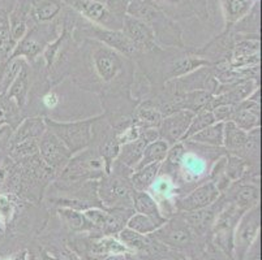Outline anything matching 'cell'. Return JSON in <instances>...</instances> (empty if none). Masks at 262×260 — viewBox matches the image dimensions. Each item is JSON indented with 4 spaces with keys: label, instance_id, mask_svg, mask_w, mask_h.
I'll list each match as a JSON object with an SVG mask.
<instances>
[{
    "label": "cell",
    "instance_id": "27",
    "mask_svg": "<svg viewBox=\"0 0 262 260\" xmlns=\"http://www.w3.org/2000/svg\"><path fill=\"white\" fill-rule=\"evenodd\" d=\"M161 164H149L142 168L135 169L129 176V182L136 192H147L159 175Z\"/></svg>",
    "mask_w": 262,
    "mask_h": 260
},
{
    "label": "cell",
    "instance_id": "20",
    "mask_svg": "<svg viewBox=\"0 0 262 260\" xmlns=\"http://www.w3.org/2000/svg\"><path fill=\"white\" fill-rule=\"evenodd\" d=\"M118 235L119 241L127 247L128 251L135 252L141 259L147 256V255H153L154 251H156V240L146 237L144 234H140L137 232H133L127 226L121 229Z\"/></svg>",
    "mask_w": 262,
    "mask_h": 260
},
{
    "label": "cell",
    "instance_id": "3",
    "mask_svg": "<svg viewBox=\"0 0 262 260\" xmlns=\"http://www.w3.org/2000/svg\"><path fill=\"white\" fill-rule=\"evenodd\" d=\"M104 175L103 159L94 147L89 146L71 157L52 186L58 189H75L89 181H99Z\"/></svg>",
    "mask_w": 262,
    "mask_h": 260
},
{
    "label": "cell",
    "instance_id": "33",
    "mask_svg": "<svg viewBox=\"0 0 262 260\" xmlns=\"http://www.w3.org/2000/svg\"><path fill=\"white\" fill-rule=\"evenodd\" d=\"M163 221H159L154 218H150L147 215L144 214H135L128 219L127 221V228H129L133 232H137L140 234L149 235L154 233L157 229L161 228L163 225Z\"/></svg>",
    "mask_w": 262,
    "mask_h": 260
},
{
    "label": "cell",
    "instance_id": "32",
    "mask_svg": "<svg viewBox=\"0 0 262 260\" xmlns=\"http://www.w3.org/2000/svg\"><path fill=\"white\" fill-rule=\"evenodd\" d=\"M180 98H182L183 109H188V111H192L193 113H197L202 109H209L213 94L208 90H194V91L180 95Z\"/></svg>",
    "mask_w": 262,
    "mask_h": 260
},
{
    "label": "cell",
    "instance_id": "2",
    "mask_svg": "<svg viewBox=\"0 0 262 260\" xmlns=\"http://www.w3.org/2000/svg\"><path fill=\"white\" fill-rule=\"evenodd\" d=\"M127 14L140 18L151 28L158 47L185 49L182 28L153 0H128Z\"/></svg>",
    "mask_w": 262,
    "mask_h": 260
},
{
    "label": "cell",
    "instance_id": "17",
    "mask_svg": "<svg viewBox=\"0 0 262 260\" xmlns=\"http://www.w3.org/2000/svg\"><path fill=\"white\" fill-rule=\"evenodd\" d=\"M261 92L259 87L248 98L243 100L239 104L233 106L232 121L237 128L243 129L245 132H251L256 128H261Z\"/></svg>",
    "mask_w": 262,
    "mask_h": 260
},
{
    "label": "cell",
    "instance_id": "7",
    "mask_svg": "<svg viewBox=\"0 0 262 260\" xmlns=\"http://www.w3.org/2000/svg\"><path fill=\"white\" fill-rule=\"evenodd\" d=\"M64 28L59 26L58 21L50 23H34L30 26L25 35L16 43L12 50L11 57H23L29 64L34 63L40 57L47 44L59 37Z\"/></svg>",
    "mask_w": 262,
    "mask_h": 260
},
{
    "label": "cell",
    "instance_id": "14",
    "mask_svg": "<svg viewBox=\"0 0 262 260\" xmlns=\"http://www.w3.org/2000/svg\"><path fill=\"white\" fill-rule=\"evenodd\" d=\"M192 229L188 226L182 214H176L171 220H167L156 232L151 233L158 242L172 247H185L193 241Z\"/></svg>",
    "mask_w": 262,
    "mask_h": 260
},
{
    "label": "cell",
    "instance_id": "31",
    "mask_svg": "<svg viewBox=\"0 0 262 260\" xmlns=\"http://www.w3.org/2000/svg\"><path fill=\"white\" fill-rule=\"evenodd\" d=\"M162 117L163 116L158 109L146 103H139L133 112V123L141 129L158 128Z\"/></svg>",
    "mask_w": 262,
    "mask_h": 260
},
{
    "label": "cell",
    "instance_id": "19",
    "mask_svg": "<svg viewBox=\"0 0 262 260\" xmlns=\"http://www.w3.org/2000/svg\"><path fill=\"white\" fill-rule=\"evenodd\" d=\"M225 204L226 199L221 194V197H219V199L216 200L215 203L206 207V208L193 212H179V214H182L183 219L188 224V226L192 229V232L194 234L204 235L208 233V230L213 228L214 221H215L216 216H218V214L221 212V209L223 208Z\"/></svg>",
    "mask_w": 262,
    "mask_h": 260
},
{
    "label": "cell",
    "instance_id": "15",
    "mask_svg": "<svg viewBox=\"0 0 262 260\" xmlns=\"http://www.w3.org/2000/svg\"><path fill=\"white\" fill-rule=\"evenodd\" d=\"M222 195L228 203L235 204L237 208L245 212L258 206L261 200V189L258 182L242 178L231 183Z\"/></svg>",
    "mask_w": 262,
    "mask_h": 260
},
{
    "label": "cell",
    "instance_id": "6",
    "mask_svg": "<svg viewBox=\"0 0 262 260\" xmlns=\"http://www.w3.org/2000/svg\"><path fill=\"white\" fill-rule=\"evenodd\" d=\"M94 117L81 119V120L58 121L52 119L45 117L47 130L52 133L55 137L63 142L64 146L70 150L72 156L82 150L88 149L93 140V123Z\"/></svg>",
    "mask_w": 262,
    "mask_h": 260
},
{
    "label": "cell",
    "instance_id": "4",
    "mask_svg": "<svg viewBox=\"0 0 262 260\" xmlns=\"http://www.w3.org/2000/svg\"><path fill=\"white\" fill-rule=\"evenodd\" d=\"M90 23L110 30H121L128 0H61Z\"/></svg>",
    "mask_w": 262,
    "mask_h": 260
},
{
    "label": "cell",
    "instance_id": "11",
    "mask_svg": "<svg viewBox=\"0 0 262 260\" xmlns=\"http://www.w3.org/2000/svg\"><path fill=\"white\" fill-rule=\"evenodd\" d=\"M38 155L45 166L58 176L64 167L68 164L72 154L67 149L58 137H55L50 130H46L45 134L38 140Z\"/></svg>",
    "mask_w": 262,
    "mask_h": 260
},
{
    "label": "cell",
    "instance_id": "8",
    "mask_svg": "<svg viewBox=\"0 0 262 260\" xmlns=\"http://www.w3.org/2000/svg\"><path fill=\"white\" fill-rule=\"evenodd\" d=\"M261 229V207L248 209L240 216L233 230V251L237 260H244L245 254L258 238Z\"/></svg>",
    "mask_w": 262,
    "mask_h": 260
},
{
    "label": "cell",
    "instance_id": "22",
    "mask_svg": "<svg viewBox=\"0 0 262 260\" xmlns=\"http://www.w3.org/2000/svg\"><path fill=\"white\" fill-rule=\"evenodd\" d=\"M30 89H32V69H30V64L26 63L23 70L20 72V75L9 86L7 98L13 100L20 108H24L29 99Z\"/></svg>",
    "mask_w": 262,
    "mask_h": 260
},
{
    "label": "cell",
    "instance_id": "41",
    "mask_svg": "<svg viewBox=\"0 0 262 260\" xmlns=\"http://www.w3.org/2000/svg\"><path fill=\"white\" fill-rule=\"evenodd\" d=\"M124 260H142V259L140 256H137V255L132 254V252H125V254H124Z\"/></svg>",
    "mask_w": 262,
    "mask_h": 260
},
{
    "label": "cell",
    "instance_id": "21",
    "mask_svg": "<svg viewBox=\"0 0 262 260\" xmlns=\"http://www.w3.org/2000/svg\"><path fill=\"white\" fill-rule=\"evenodd\" d=\"M47 130L46 123L43 116H30L26 117L18 124L17 129L12 137V145L25 140H39V138L45 134Z\"/></svg>",
    "mask_w": 262,
    "mask_h": 260
},
{
    "label": "cell",
    "instance_id": "24",
    "mask_svg": "<svg viewBox=\"0 0 262 260\" xmlns=\"http://www.w3.org/2000/svg\"><path fill=\"white\" fill-rule=\"evenodd\" d=\"M61 0H32L30 17L34 23H50L63 11Z\"/></svg>",
    "mask_w": 262,
    "mask_h": 260
},
{
    "label": "cell",
    "instance_id": "34",
    "mask_svg": "<svg viewBox=\"0 0 262 260\" xmlns=\"http://www.w3.org/2000/svg\"><path fill=\"white\" fill-rule=\"evenodd\" d=\"M153 2L171 18L176 17V14L180 13L184 16L193 13L190 0H153Z\"/></svg>",
    "mask_w": 262,
    "mask_h": 260
},
{
    "label": "cell",
    "instance_id": "42",
    "mask_svg": "<svg viewBox=\"0 0 262 260\" xmlns=\"http://www.w3.org/2000/svg\"><path fill=\"white\" fill-rule=\"evenodd\" d=\"M125 254V252H124ZM124 254H114V255H108L104 260H124Z\"/></svg>",
    "mask_w": 262,
    "mask_h": 260
},
{
    "label": "cell",
    "instance_id": "5",
    "mask_svg": "<svg viewBox=\"0 0 262 260\" xmlns=\"http://www.w3.org/2000/svg\"><path fill=\"white\" fill-rule=\"evenodd\" d=\"M132 171L114 163L110 173L97 183V195L104 208L133 209V187L129 182Z\"/></svg>",
    "mask_w": 262,
    "mask_h": 260
},
{
    "label": "cell",
    "instance_id": "16",
    "mask_svg": "<svg viewBox=\"0 0 262 260\" xmlns=\"http://www.w3.org/2000/svg\"><path fill=\"white\" fill-rule=\"evenodd\" d=\"M194 113L188 109H179L173 113L163 116L157 128L159 138L166 140L170 146H173L178 142H182L188 128H189Z\"/></svg>",
    "mask_w": 262,
    "mask_h": 260
},
{
    "label": "cell",
    "instance_id": "28",
    "mask_svg": "<svg viewBox=\"0 0 262 260\" xmlns=\"http://www.w3.org/2000/svg\"><path fill=\"white\" fill-rule=\"evenodd\" d=\"M223 126L225 123H214L185 140L209 147H223Z\"/></svg>",
    "mask_w": 262,
    "mask_h": 260
},
{
    "label": "cell",
    "instance_id": "12",
    "mask_svg": "<svg viewBox=\"0 0 262 260\" xmlns=\"http://www.w3.org/2000/svg\"><path fill=\"white\" fill-rule=\"evenodd\" d=\"M221 197V192L215 183L210 180L200 183L196 187L187 193V194L178 197L175 199V211L178 212H193L206 208L215 203Z\"/></svg>",
    "mask_w": 262,
    "mask_h": 260
},
{
    "label": "cell",
    "instance_id": "39",
    "mask_svg": "<svg viewBox=\"0 0 262 260\" xmlns=\"http://www.w3.org/2000/svg\"><path fill=\"white\" fill-rule=\"evenodd\" d=\"M12 156L16 160H26L38 154V140H25V142L12 145Z\"/></svg>",
    "mask_w": 262,
    "mask_h": 260
},
{
    "label": "cell",
    "instance_id": "37",
    "mask_svg": "<svg viewBox=\"0 0 262 260\" xmlns=\"http://www.w3.org/2000/svg\"><path fill=\"white\" fill-rule=\"evenodd\" d=\"M26 63L28 61L25 59H23V57H11V61L4 68L3 77L0 80V87H2L3 91H8L9 86L13 83L16 77L20 75V72L23 70Z\"/></svg>",
    "mask_w": 262,
    "mask_h": 260
},
{
    "label": "cell",
    "instance_id": "36",
    "mask_svg": "<svg viewBox=\"0 0 262 260\" xmlns=\"http://www.w3.org/2000/svg\"><path fill=\"white\" fill-rule=\"evenodd\" d=\"M214 123H216V121L215 119H214L213 112H211L210 109H202V111L197 112V113H194V116H193L189 128H188L183 140L188 139V138H190L192 135L196 134V133L201 132L205 128L213 125Z\"/></svg>",
    "mask_w": 262,
    "mask_h": 260
},
{
    "label": "cell",
    "instance_id": "10",
    "mask_svg": "<svg viewBox=\"0 0 262 260\" xmlns=\"http://www.w3.org/2000/svg\"><path fill=\"white\" fill-rule=\"evenodd\" d=\"M84 33L90 39L98 40L108 49L129 57L132 60L141 55V51L137 49V46L121 30H110L89 22L88 28L84 29Z\"/></svg>",
    "mask_w": 262,
    "mask_h": 260
},
{
    "label": "cell",
    "instance_id": "23",
    "mask_svg": "<svg viewBox=\"0 0 262 260\" xmlns=\"http://www.w3.org/2000/svg\"><path fill=\"white\" fill-rule=\"evenodd\" d=\"M219 3L222 9L226 30H230L240 20H243L251 12L254 4L252 0H219Z\"/></svg>",
    "mask_w": 262,
    "mask_h": 260
},
{
    "label": "cell",
    "instance_id": "44",
    "mask_svg": "<svg viewBox=\"0 0 262 260\" xmlns=\"http://www.w3.org/2000/svg\"><path fill=\"white\" fill-rule=\"evenodd\" d=\"M43 260H56V259H54V257H50V256H46L45 257Z\"/></svg>",
    "mask_w": 262,
    "mask_h": 260
},
{
    "label": "cell",
    "instance_id": "40",
    "mask_svg": "<svg viewBox=\"0 0 262 260\" xmlns=\"http://www.w3.org/2000/svg\"><path fill=\"white\" fill-rule=\"evenodd\" d=\"M216 123H227L231 121L233 112V106H218L211 109Z\"/></svg>",
    "mask_w": 262,
    "mask_h": 260
},
{
    "label": "cell",
    "instance_id": "25",
    "mask_svg": "<svg viewBox=\"0 0 262 260\" xmlns=\"http://www.w3.org/2000/svg\"><path fill=\"white\" fill-rule=\"evenodd\" d=\"M249 133L237 128L232 121H227L223 126V149L227 154L239 156L248 142Z\"/></svg>",
    "mask_w": 262,
    "mask_h": 260
},
{
    "label": "cell",
    "instance_id": "45",
    "mask_svg": "<svg viewBox=\"0 0 262 260\" xmlns=\"http://www.w3.org/2000/svg\"><path fill=\"white\" fill-rule=\"evenodd\" d=\"M252 2H253V0H252ZM253 3H254V2H253Z\"/></svg>",
    "mask_w": 262,
    "mask_h": 260
},
{
    "label": "cell",
    "instance_id": "13",
    "mask_svg": "<svg viewBox=\"0 0 262 260\" xmlns=\"http://www.w3.org/2000/svg\"><path fill=\"white\" fill-rule=\"evenodd\" d=\"M157 139H159L158 129H141L140 137L137 138V139L121 145L120 150H119L118 157H116L114 163L119 164V166L124 167V168H127L133 172L136 169V167H137V164L140 163V160H141V156L142 154H144L145 147H146L149 143L154 142V140Z\"/></svg>",
    "mask_w": 262,
    "mask_h": 260
},
{
    "label": "cell",
    "instance_id": "43",
    "mask_svg": "<svg viewBox=\"0 0 262 260\" xmlns=\"http://www.w3.org/2000/svg\"><path fill=\"white\" fill-rule=\"evenodd\" d=\"M4 178H6V172H4L3 169H0V185L3 183Z\"/></svg>",
    "mask_w": 262,
    "mask_h": 260
},
{
    "label": "cell",
    "instance_id": "9",
    "mask_svg": "<svg viewBox=\"0 0 262 260\" xmlns=\"http://www.w3.org/2000/svg\"><path fill=\"white\" fill-rule=\"evenodd\" d=\"M218 85V81L214 77L213 66L209 65L201 66L183 77L168 81L163 85V89L173 95H183L194 90H208L214 95Z\"/></svg>",
    "mask_w": 262,
    "mask_h": 260
},
{
    "label": "cell",
    "instance_id": "30",
    "mask_svg": "<svg viewBox=\"0 0 262 260\" xmlns=\"http://www.w3.org/2000/svg\"><path fill=\"white\" fill-rule=\"evenodd\" d=\"M58 216L61 220V223H64V225L68 226L71 230H75V232L93 230L92 224L88 221V219L85 218L82 211L68 208V207H59Z\"/></svg>",
    "mask_w": 262,
    "mask_h": 260
},
{
    "label": "cell",
    "instance_id": "18",
    "mask_svg": "<svg viewBox=\"0 0 262 260\" xmlns=\"http://www.w3.org/2000/svg\"><path fill=\"white\" fill-rule=\"evenodd\" d=\"M121 32L127 35L133 43H135L137 49L144 52L153 50L157 47L156 37L149 25L144 22L140 18H136L129 14H125L123 18V26H121Z\"/></svg>",
    "mask_w": 262,
    "mask_h": 260
},
{
    "label": "cell",
    "instance_id": "38",
    "mask_svg": "<svg viewBox=\"0 0 262 260\" xmlns=\"http://www.w3.org/2000/svg\"><path fill=\"white\" fill-rule=\"evenodd\" d=\"M15 43L11 37V25H9V16L7 12L0 9V50L2 51H12L15 49Z\"/></svg>",
    "mask_w": 262,
    "mask_h": 260
},
{
    "label": "cell",
    "instance_id": "26",
    "mask_svg": "<svg viewBox=\"0 0 262 260\" xmlns=\"http://www.w3.org/2000/svg\"><path fill=\"white\" fill-rule=\"evenodd\" d=\"M132 202L133 211L137 212V214L147 215L150 218H154L159 221H163V223L168 220L162 215L157 200L150 195L149 192H136V190H133Z\"/></svg>",
    "mask_w": 262,
    "mask_h": 260
},
{
    "label": "cell",
    "instance_id": "1",
    "mask_svg": "<svg viewBox=\"0 0 262 260\" xmlns=\"http://www.w3.org/2000/svg\"><path fill=\"white\" fill-rule=\"evenodd\" d=\"M135 68L132 59L86 38L71 52L66 77L81 90L98 94L102 100L130 95Z\"/></svg>",
    "mask_w": 262,
    "mask_h": 260
},
{
    "label": "cell",
    "instance_id": "35",
    "mask_svg": "<svg viewBox=\"0 0 262 260\" xmlns=\"http://www.w3.org/2000/svg\"><path fill=\"white\" fill-rule=\"evenodd\" d=\"M248 164L245 163L244 159L236 156V155H226V166H225V175L231 183L235 181H239L244 177L247 172Z\"/></svg>",
    "mask_w": 262,
    "mask_h": 260
},
{
    "label": "cell",
    "instance_id": "29",
    "mask_svg": "<svg viewBox=\"0 0 262 260\" xmlns=\"http://www.w3.org/2000/svg\"><path fill=\"white\" fill-rule=\"evenodd\" d=\"M170 150V145H168L166 140L163 139H157L154 142L149 143L144 150V154L141 156V160L137 164L136 169L142 168L145 166H149V164H161L163 163L166 156H167V152Z\"/></svg>",
    "mask_w": 262,
    "mask_h": 260
}]
</instances>
